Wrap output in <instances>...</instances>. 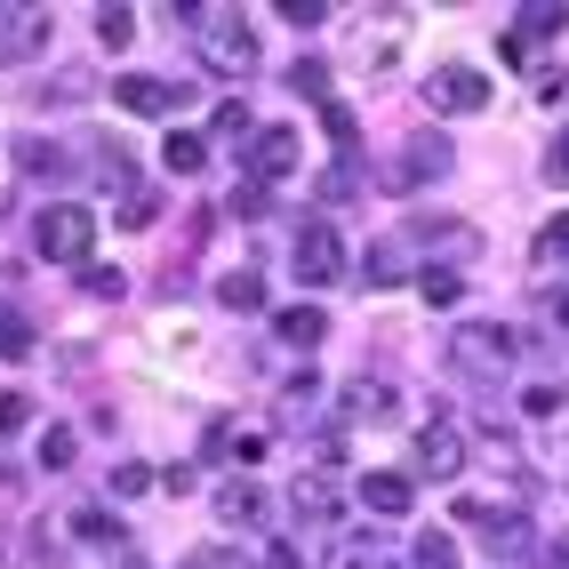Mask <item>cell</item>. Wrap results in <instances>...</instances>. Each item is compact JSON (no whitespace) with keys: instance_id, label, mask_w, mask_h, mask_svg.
Wrapping results in <instances>:
<instances>
[{"instance_id":"obj_34","label":"cell","mask_w":569,"mask_h":569,"mask_svg":"<svg viewBox=\"0 0 569 569\" xmlns=\"http://www.w3.org/2000/svg\"><path fill=\"white\" fill-rule=\"evenodd\" d=\"M24 417H32V401H24V393H0V441H9Z\"/></svg>"},{"instance_id":"obj_16","label":"cell","mask_w":569,"mask_h":569,"mask_svg":"<svg viewBox=\"0 0 569 569\" xmlns=\"http://www.w3.org/2000/svg\"><path fill=\"white\" fill-rule=\"evenodd\" d=\"M321 569H386V546H377V538H337Z\"/></svg>"},{"instance_id":"obj_33","label":"cell","mask_w":569,"mask_h":569,"mask_svg":"<svg viewBox=\"0 0 569 569\" xmlns=\"http://www.w3.org/2000/svg\"><path fill=\"white\" fill-rule=\"evenodd\" d=\"M41 466H49V473H57V466H72V433H64V426H49V433H41Z\"/></svg>"},{"instance_id":"obj_41","label":"cell","mask_w":569,"mask_h":569,"mask_svg":"<svg viewBox=\"0 0 569 569\" xmlns=\"http://www.w3.org/2000/svg\"><path fill=\"white\" fill-rule=\"evenodd\" d=\"M264 569H306V561H297L289 546H273V553H264Z\"/></svg>"},{"instance_id":"obj_7","label":"cell","mask_w":569,"mask_h":569,"mask_svg":"<svg viewBox=\"0 0 569 569\" xmlns=\"http://www.w3.org/2000/svg\"><path fill=\"white\" fill-rule=\"evenodd\" d=\"M458 521H466V529H481V546L498 553V561L529 546V521H521V513H498V506H473V498H466V506H458Z\"/></svg>"},{"instance_id":"obj_38","label":"cell","mask_w":569,"mask_h":569,"mask_svg":"<svg viewBox=\"0 0 569 569\" xmlns=\"http://www.w3.org/2000/svg\"><path fill=\"white\" fill-rule=\"evenodd\" d=\"M249 129V104H217V137H241Z\"/></svg>"},{"instance_id":"obj_32","label":"cell","mask_w":569,"mask_h":569,"mask_svg":"<svg viewBox=\"0 0 569 569\" xmlns=\"http://www.w3.org/2000/svg\"><path fill=\"white\" fill-rule=\"evenodd\" d=\"M561 257H569V217H553L538 233V264H561Z\"/></svg>"},{"instance_id":"obj_2","label":"cell","mask_w":569,"mask_h":569,"mask_svg":"<svg viewBox=\"0 0 569 569\" xmlns=\"http://www.w3.org/2000/svg\"><path fill=\"white\" fill-rule=\"evenodd\" d=\"M32 249H41L49 264H89L97 249V217L81 201H49L41 217H32Z\"/></svg>"},{"instance_id":"obj_25","label":"cell","mask_w":569,"mask_h":569,"mask_svg":"<svg viewBox=\"0 0 569 569\" xmlns=\"http://www.w3.org/2000/svg\"><path fill=\"white\" fill-rule=\"evenodd\" d=\"M401 264H409L401 241H377V249H369V289H393V281H401Z\"/></svg>"},{"instance_id":"obj_19","label":"cell","mask_w":569,"mask_h":569,"mask_svg":"<svg viewBox=\"0 0 569 569\" xmlns=\"http://www.w3.org/2000/svg\"><path fill=\"white\" fill-rule=\"evenodd\" d=\"M217 306L257 313V306H264V281H257V273H224V281H217Z\"/></svg>"},{"instance_id":"obj_21","label":"cell","mask_w":569,"mask_h":569,"mask_svg":"<svg viewBox=\"0 0 569 569\" xmlns=\"http://www.w3.org/2000/svg\"><path fill=\"white\" fill-rule=\"evenodd\" d=\"M409 569H466V561H458V538H441V529H433V538H417Z\"/></svg>"},{"instance_id":"obj_12","label":"cell","mask_w":569,"mask_h":569,"mask_svg":"<svg viewBox=\"0 0 569 569\" xmlns=\"http://www.w3.org/2000/svg\"><path fill=\"white\" fill-rule=\"evenodd\" d=\"M346 417H353V426H393V417H401V393L377 386V377H361V386H346Z\"/></svg>"},{"instance_id":"obj_10","label":"cell","mask_w":569,"mask_h":569,"mask_svg":"<svg viewBox=\"0 0 569 569\" xmlns=\"http://www.w3.org/2000/svg\"><path fill=\"white\" fill-rule=\"evenodd\" d=\"M112 97H121L129 112H144V121H169V112L184 104V89H169V81H161V72H129V81H121V89H112Z\"/></svg>"},{"instance_id":"obj_4","label":"cell","mask_w":569,"mask_h":569,"mask_svg":"<svg viewBox=\"0 0 569 569\" xmlns=\"http://www.w3.org/2000/svg\"><path fill=\"white\" fill-rule=\"evenodd\" d=\"M441 169H449V144L441 137H409L401 153L386 161V184H393V193H417V184H433Z\"/></svg>"},{"instance_id":"obj_1","label":"cell","mask_w":569,"mask_h":569,"mask_svg":"<svg viewBox=\"0 0 569 569\" xmlns=\"http://www.w3.org/2000/svg\"><path fill=\"white\" fill-rule=\"evenodd\" d=\"M184 24H193V41H201V64L209 72H224V81H249L257 72V24L241 17V9H177Z\"/></svg>"},{"instance_id":"obj_40","label":"cell","mask_w":569,"mask_h":569,"mask_svg":"<svg viewBox=\"0 0 569 569\" xmlns=\"http://www.w3.org/2000/svg\"><path fill=\"white\" fill-rule=\"evenodd\" d=\"M538 569H569V538H553V546L538 553Z\"/></svg>"},{"instance_id":"obj_5","label":"cell","mask_w":569,"mask_h":569,"mask_svg":"<svg viewBox=\"0 0 569 569\" xmlns=\"http://www.w3.org/2000/svg\"><path fill=\"white\" fill-rule=\"evenodd\" d=\"M426 104H433V112H481V104H489V72H473V64H441L433 81H426Z\"/></svg>"},{"instance_id":"obj_8","label":"cell","mask_w":569,"mask_h":569,"mask_svg":"<svg viewBox=\"0 0 569 569\" xmlns=\"http://www.w3.org/2000/svg\"><path fill=\"white\" fill-rule=\"evenodd\" d=\"M458 466H466V433H458V426H441V417H433V426H417V473L449 481Z\"/></svg>"},{"instance_id":"obj_39","label":"cell","mask_w":569,"mask_h":569,"mask_svg":"<svg viewBox=\"0 0 569 569\" xmlns=\"http://www.w3.org/2000/svg\"><path fill=\"white\" fill-rule=\"evenodd\" d=\"M546 177H553V184H569V137H553V153H546Z\"/></svg>"},{"instance_id":"obj_17","label":"cell","mask_w":569,"mask_h":569,"mask_svg":"<svg viewBox=\"0 0 569 569\" xmlns=\"http://www.w3.org/2000/svg\"><path fill=\"white\" fill-rule=\"evenodd\" d=\"M513 24H521V41H546V32L569 24V9H561V0H529V9H513Z\"/></svg>"},{"instance_id":"obj_27","label":"cell","mask_w":569,"mask_h":569,"mask_svg":"<svg viewBox=\"0 0 569 569\" xmlns=\"http://www.w3.org/2000/svg\"><path fill=\"white\" fill-rule=\"evenodd\" d=\"M81 289H89V297H121L129 273H121V264H81Z\"/></svg>"},{"instance_id":"obj_15","label":"cell","mask_w":569,"mask_h":569,"mask_svg":"<svg viewBox=\"0 0 569 569\" xmlns=\"http://www.w3.org/2000/svg\"><path fill=\"white\" fill-rule=\"evenodd\" d=\"M273 329H281V346H321V337H329V313H321V306H289Z\"/></svg>"},{"instance_id":"obj_29","label":"cell","mask_w":569,"mask_h":569,"mask_svg":"<svg viewBox=\"0 0 569 569\" xmlns=\"http://www.w3.org/2000/svg\"><path fill=\"white\" fill-rule=\"evenodd\" d=\"M289 89H297V97H329V64H313V57L289 64Z\"/></svg>"},{"instance_id":"obj_42","label":"cell","mask_w":569,"mask_h":569,"mask_svg":"<svg viewBox=\"0 0 569 569\" xmlns=\"http://www.w3.org/2000/svg\"><path fill=\"white\" fill-rule=\"evenodd\" d=\"M553 321H561V329H569V289H561V297H553Z\"/></svg>"},{"instance_id":"obj_36","label":"cell","mask_w":569,"mask_h":569,"mask_svg":"<svg viewBox=\"0 0 569 569\" xmlns=\"http://www.w3.org/2000/svg\"><path fill=\"white\" fill-rule=\"evenodd\" d=\"M233 217H264V184L241 177V193H233Z\"/></svg>"},{"instance_id":"obj_22","label":"cell","mask_w":569,"mask_h":569,"mask_svg":"<svg viewBox=\"0 0 569 569\" xmlns=\"http://www.w3.org/2000/svg\"><path fill=\"white\" fill-rule=\"evenodd\" d=\"M458 273H449V264H426V273H417V297H426V306H458Z\"/></svg>"},{"instance_id":"obj_20","label":"cell","mask_w":569,"mask_h":569,"mask_svg":"<svg viewBox=\"0 0 569 569\" xmlns=\"http://www.w3.org/2000/svg\"><path fill=\"white\" fill-rule=\"evenodd\" d=\"M161 161H169V169H177V177H193V169H201V161H209V144H201V137H193V129H177V137H169V144H161Z\"/></svg>"},{"instance_id":"obj_18","label":"cell","mask_w":569,"mask_h":569,"mask_svg":"<svg viewBox=\"0 0 569 569\" xmlns=\"http://www.w3.org/2000/svg\"><path fill=\"white\" fill-rule=\"evenodd\" d=\"M289 498H297V513H306V521H337V489H329L321 473H306V481L289 489Z\"/></svg>"},{"instance_id":"obj_11","label":"cell","mask_w":569,"mask_h":569,"mask_svg":"<svg viewBox=\"0 0 569 569\" xmlns=\"http://www.w3.org/2000/svg\"><path fill=\"white\" fill-rule=\"evenodd\" d=\"M297 153H306V144H297V129H257V153H249V177H257V184H281V177L297 169Z\"/></svg>"},{"instance_id":"obj_9","label":"cell","mask_w":569,"mask_h":569,"mask_svg":"<svg viewBox=\"0 0 569 569\" xmlns=\"http://www.w3.org/2000/svg\"><path fill=\"white\" fill-rule=\"evenodd\" d=\"M49 49V17L41 9H0V64H24Z\"/></svg>"},{"instance_id":"obj_37","label":"cell","mask_w":569,"mask_h":569,"mask_svg":"<svg viewBox=\"0 0 569 569\" xmlns=\"http://www.w3.org/2000/svg\"><path fill=\"white\" fill-rule=\"evenodd\" d=\"M521 409H529V417H553V409H561V393H553V386H529V393H521Z\"/></svg>"},{"instance_id":"obj_31","label":"cell","mask_w":569,"mask_h":569,"mask_svg":"<svg viewBox=\"0 0 569 569\" xmlns=\"http://www.w3.org/2000/svg\"><path fill=\"white\" fill-rule=\"evenodd\" d=\"M153 217H161V193H144V184L121 193V224H153Z\"/></svg>"},{"instance_id":"obj_14","label":"cell","mask_w":569,"mask_h":569,"mask_svg":"<svg viewBox=\"0 0 569 569\" xmlns=\"http://www.w3.org/2000/svg\"><path fill=\"white\" fill-rule=\"evenodd\" d=\"M217 521H224V529H257V521H264V489H257V481H224V489H217Z\"/></svg>"},{"instance_id":"obj_23","label":"cell","mask_w":569,"mask_h":569,"mask_svg":"<svg viewBox=\"0 0 569 569\" xmlns=\"http://www.w3.org/2000/svg\"><path fill=\"white\" fill-rule=\"evenodd\" d=\"M104 489H112V498H144V489H153V466H137V458H121V466L104 473Z\"/></svg>"},{"instance_id":"obj_3","label":"cell","mask_w":569,"mask_h":569,"mask_svg":"<svg viewBox=\"0 0 569 569\" xmlns=\"http://www.w3.org/2000/svg\"><path fill=\"white\" fill-rule=\"evenodd\" d=\"M449 361H458L466 377H506V369L521 361V337L498 329V321H466V329H458V346H449Z\"/></svg>"},{"instance_id":"obj_13","label":"cell","mask_w":569,"mask_h":569,"mask_svg":"<svg viewBox=\"0 0 569 569\" xmlns=\"http://www.w3.org/2000/svg\"><path fill=\"white\" fill-rule=\"evenodd\" d=\"M361 506L393 521V513H409V506H417V481H409V473H361Z\"/></svg>"},{"instance_id":"obj_28","label":"cell","mask_w":569,"mask_h":569,"mask_svg":"<svg viewBox=\"0 0 569 569\" xmlns=\"http://www.w3.org/2000/svg\"><path fill=\"white\" fill-rule=\"evenodd\" d=\"M177 569H249V553H233V546H201V553H184Z\"/></svg>"},{"instance_id":"obj_6","label":"cell","mask_w":569,"mask_h":569,"mask_svg":"<svg viewBox=\"0 0 569 569\" xmlns=\"http://www.w3.org/2000/svg\"><path fill=\"white\" fill-rule=\"evenodd\" d=\"M337 273H346V241H337L329 233V224H306V233H297V281H337Z\"/></svg>"},{"instance_id":"obj_24","label":"cell","mask_w":569,"mask_h":569,"mask_svg":"<svg viewBox=\"0 0 569 569\" xmlns=\"http://www.w3.org/2000/svg\"><path fill=\"white\" fill-rule=\"evenodd\" d=\"M97 41L104 49H129L137 41V9H97Z\"/></svg>"},{"instance_id":"obj_35","label":"cell","mask_w":569,"mask_h":569,"mask_svg":"<svg viewBox=\"0 0 569 569\" xmlns=\"http://www.w3.org/2000/svg\"><path fill=\"white\" fill-rule=\"evenodd\" d=\"M217 441H224V449H233V458H241V466H257V458H264V433H217Z\"/></svg>"},{"instance_id":"obj_30","label":"cell","mask_w":569,"mask_h":569,"mask_svg":"<svg viewBox=\"0 0 569 569\" xmlns=\"http://www.w3.org/2000/svg\"><path fill=\"white\" fill-rule=\"evenodd\" d=\"M0 353H9V361H32V329H24L17 313H0Z\"/></svg>"},{"instance_id":"obj_26","label":"cell","mask_w":569,"mask_h":569,"mask_svg":"<svg viewBox=\"0 0 569 569\" xmlns=\"http://www.w3.org/2000/svg\"><path fill=\"white\" fill-rule=\"evenodd\" d=\"M72 538H81V546H112V538H121V529H112V513L81 506V513H72Z\"/></svg>"}]
</instances>
